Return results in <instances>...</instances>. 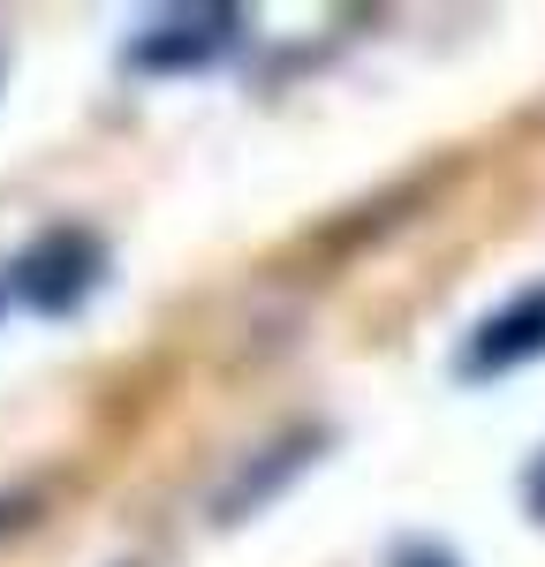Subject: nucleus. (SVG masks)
<instances>
[{
    "instance_id": "obj_4",
    "label": "nucleus",
    "mask_w": 545,
    "mask_h": 567,
    "mask_svg": "<svg viewBox=\"0 0 545 567\" xmlns=\"http://www.w3.org/2000/svg\"><path fill=\"white\" fill-rule=\"evenodd\" d=\"M311 454H318V432H296V439H280V446H266V462H258V470H243V477L220 492V523H243L250 507H266V499L296 477Z\"/></svg>"
},
{
    "instance_id": "obj_3",
    "label": "nucleus",
    "mask_w": 545,
    "mask_h": 567,
    "mask_svg": "<svg viewBox=\"0 0 545 567\" xmlns=\"http://www.w3.org/2000/svg\"><path fill=\"white\" fill-rule=\"evenodd\" d=\"M545 355V288H523L515 303L477 326V341L462 349V379H493V371H515Z\"/></svg>"
},
{
    "instance_id": "obj_5",
    "label": "nucleus",
    "mask_w": 545,
    "mask_h": 567,
    "mask_svg": "<svg viewBox=\"0 0 545 567\" xmlns=\"http://www.w3.org/2000/svg\"><path fill=\"white\" fill-rule=\"evenodd\" d=\"M394 567H454V553H440V545H402Z\"/></svg>"
},
{
    "instance_id": "obj_1",
    "label": "nucleus",
    "mask_w": 545,
    "mask_h": 567,
    "mask_svg": "<svg viewBox=\"0 0 545 567\" xmlns=\"http://www.w3.org/2000/svg\"><path fill=\"white\" fill-rule=\"evenodd\" d=\"M99 288V243L76 235V227H53L45 243H31L23 258H16V296L45 318H61V310H76Z\"/></svg>"
},
{
    "instance_id": "obj_2",
    "label": "nucleus",
    "mask_w": 545,
    "mask_h": 567,
    "mask_svg": "<svg viewBox=\"0 0 545 567\" xmlns=\"http://www.w3.org/2000/svg\"><path fill=\"white\" fill-rule=\"evenodd\" d=\"M243 31V16L235 8H189V16H160L144 39H130V69L144 76H182V69H205V61H220L227 45Z\"/></svg>"
}]
</instances>
